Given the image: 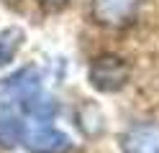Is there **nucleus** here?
Here are the masks:
<instances>
[{"label":"nucleus","instance_id":"nucleus-1","mask_svg":"<svg viewBox=\"0 0 159 153\" xmlns=\"http://www.w3.org/2000/svg\"><path fill=\"white\" fill-rule=\"evenodd\" d=\"M128 74H131V69H128V64H126L121 56L105 54V56H98L93 64H90L87 79H90V84L98 92L111 95V92H118V89L126 87Z\"/></svg>","mask_w":159,"mask_h":153},{"label":"nucleus","instance_id":"nucleus-2","mask_svg":"<svg viewBox=\"0 0 159 153\" xmlns=\"http://www.w3.org/2000/svg\"><path fill=\"white\" fill-rule=\"evenodd\" d=\"M23 146L31 153H67L72 148V140H69L67 133L57 130L54 125H49L46 120L41 122H28L23 128Z\"/></svg>","mask_w":159,"mask_h":153},{"label":"nucleus","instance_id":"nucleus-3","mask_svg":"<svg viewBox=\"0 0 159 153\" xmlns=\"http://www.w3.org/2000/svg\"><path fill=\"white\" fill-rule=\"evenodd\" d=\"M41 95V77L36 66H23L0 82V102H31Z\"/></svg>","mask_w":159,"mask_h":153},{"label":"nucleus","instance_id":"nucleus-4","mask_svg":"<svg viewBox=\"0 0 159 153\" xmlns=\"http://www.w3.org/2000/svg\"><path fill=\"white\" fill-rule=\"evenodd\" d=\"M141 0H93V18L100 26H126L136 18Z\"/></svg>","mask_w":159,"mask_h":153},{"label":"nucleus","instance_id":"nucleus-5","mask_svg":"<svg viewBox=\"0 0 159 153\" xmlns=\"http://www.w3.org/2000/svg\"><path fill=\"white\" fill-rule=\"evenodd\" d=\"M123 153H159V125L139 122L121 135Z\"/></svg>","mask_w":159,"mask_h":153},{"label":"nucleus","instance_id":"nucleus-6","mask_svg":"<svg viewBox=\"0 0 159 153\" xmlns=\"http://www.w3.org/2000/svg\"><path fill=\"white\" fill-rule=\"evenodd\" d=\"M21 44H23V31H21V28L11 26V28L0 31V66L11 64V61L16 59Z\"/></svg>","mask_w":159,"mask_h":153},{"label":"nucleus","instance_id":"nucleus-7","mask_svg":"<svg viewBox=\"0 0 159 153\" xmlns=\"http://www.w3.org/2000/svg\"><path fill=\"white\" fill-rule=\"evenodd\" d=\"M23 128L26 122H21L13 115H0V146L3 148H13L23 140Z\"/></svg>","mask_w":159,"mask_h":153},{"label":"nucleus","instance_id":"nucleus-8","mask_svg":"<svg viewBox=\"0 0 159 153\" xmlns=\"http://www.w3.org/2000/svg\"><path fill=\"white\" fill-rule=\"evenodd\" d=\"M41 3H64V0H41Z\"/></svg>","mask_w":159,"mask_h":153}]
</instances>
